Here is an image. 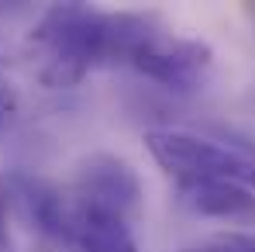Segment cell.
Segmentation results:
<instances>
[{"mask_svg":"<svg viewBox=\"0 0 255 252\" xmlns=\"http://www.w3.org/2000/svg\"><path fill=\"white\" fill-rule=\"evenodd\" d=\"M35 76L48 90L83 83L100 55V10L90 3H52L28 31Z\"/></svg>","mask_w":255,"mask_h":252,"instance_id":"6da1fadb","label":"cell"},{"mask_svg":"<svg viewBox=\"0 0 255 252\" xmlns=\"http://www.w3.org/2000/svg\"><path fill=\"white\" fill-rule=\"evenodd\" d=\"M145 145L152 159L169 173L176 183H197V180H228L255 190V159L242 156L235 145H221L214 138L179 131V128H155L145 131Z\"/></svg>","mask_w":255,"mask_h":252,"instance_id":"7a4b0ae2","label":"cell"},{"mask_svg":"<svg viewBox=\"0 0 255 252\" xmlns=\"http://www.w3.org/2000/svg\"><path fill=\"white\" fill-rule=\"evenodd\" d=\"M0 197L7 204V214L24 221L45 246L76 252V204L52 180L10 169L0 176Z\"/></svg>","mask_w":255,"mask_h":252,"instance_id":"3957f363","label":"cell"},{"mask_svg":"<svg viewBox=\"0 0 255 252\" xmlns=\"http://www.w3.org/2000/svg\"><path fill=\"white\" fill-rule=\"evenodd\" d=\"M131 66L145 80L166 86L172 93H193L211 76L214 48L200 38H179L169 28H159L131 55Z\"/></svg>","mask_w":255,"mask_h":252,"instance_id":"277c9868","label":"cell"},{"mask_svg":"<svg viewBox=\"0 0 255 252\" xmlns=\"http://www.w3.org/2000/svg\"><path fill=\"white\" fill-rule=\"evenodd\" d=\"M141 201H145V190H141V180L131 163L118 159V156H107V152H97V156H86L80 169H76V208H90V211H104V214H114L121 221H134L141 214Z\"/></svg>","mask_w":255,"mask_h":252,"instance_id":"5b68a950","label":"cell"},{"mask_svg":"<svg viewBox=\"0 0 255 252\" xmlns=\"http://www.w3.org/2000/svg\"><path fill=\"white\" fill-rule=\"evenodd\" d=\"M176 201L186 211L228 221V225H255V190L228 180H197V183H176Z\"/></svg>","mask_w":255,"mask_h":252,"instance_id":"8992f818","label":"cell"},{"mask_svg":"<svg viewBox=\"0 0 255 252\" xmlns=\"http://www.w3.org/2000/svg\"><path fill=\"white\" fill-rule=\"evenodd\" d=\"M76 252H138L131 225L104 211L76 208Z\"/></svg>","mask_w":255,"mask_h":252,"instance_id":"52a82bcc","label":"cell"},{"mask_svg":"<svg viewBox=\"0 0 255 252\" xmlns=\"http://www.w3.org/2000/svg\"><path fill=\"white\" fill-rule=\"evenodd\" d=\"M179 252H255V232H228V235H214L200 246H186Z\"/></svg>","mask_w":255,"mask_h":252,"instance_id":"ba28073f","label":"cell"},{"mask_svg":"<svg viewBox=\"0 0 255 252\" xmlns=\"http://www.w3.org/2000/svg\"><path fill=\"white\" fill-rule=\"evenodd\" d=\"M17 114H21V97H17L14 83H7L0 76V135L17 121Z\"/></svg>","mask_w":255,"mask_h":252,"instance_id":"9c48e42d","label":"cell"},{"mask_svg":"<svg viewBox=\"0 0 255 252\" xmlns=\"http://www.w3.org/2000/svg\"><path fill=\"white\" fill-rule=\"evenodd\" d=\"M7 221H10V214H7V204H3V197H0V252H10V232H7Z\"/></svg>","mask_w":255,"mask_h":252,"instance_id":"30bf717a","label":"cell"},{"mask_svg":"<svg viewBox=\"0 0 255 252\" xmlns=\"http://www.w3.org/2000/svg\"><path fill=\"white\" fill-rule=\"evenodd\" d=\"M7 55H10V45H7V38H3V35H0V62H3V59H7Z\"/></svg>","mask_w":255,"mask_h":252,"instance_id":"8fae6325","label":"cell"},{"mask_svg":"<svg viewBox=\"0 0 255 252\" xmlns=\"http://www.w3.org/2000/svg\"><path fill=\"white\" fill-rule=\"evenodd\" d=\"M249 14H252V17H255V3H249Z\"/></svg>","mask_w":255,"mask_h":252,"instance_id":"7c38bea8","label":"cell"}]
</instances>
